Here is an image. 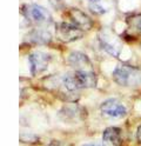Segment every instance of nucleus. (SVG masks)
<instances>
[{"mask_svg": "<svg viewBox=\"0 0 141 146\" xmlns=\"http://www.w3.org/2000/svg\"><path fill=\"white\" fill-rule=\"evenodd\" d=\"M127 21L135 31L141 33V14H135V15L129 17Z\"/></svg>", "mask_w": 141, "mask_h": 146, "instance_id": "13", "label": "nucleus"}, {"mask_svg": "<svg viewBox=\"0 0 141 146\" xmlns=\"http://www.w3.org/2000/svg\"><path fill=\"white\" fill-rule=\"evenodd\" d=\"M21 13L26 19L38 26H48L53 23L52 14L45 7L36 4H26L21 8Z\"/></svg>", "mask_w": 141, "mask_h": 146, "instance_id": "3", "label": "nucleus"}, {"mask_svg": "<svg viewBox=\"0 0 141 146\" xmlns=\"http://www.w3.org/2000/svg\"><path fill=\"white\" fill-rule=\"evenodd\" d=\"M85 146H98V145H85Z\"/></svg>", "mask_w": 141, "mask_h": 146, "instance_id": "16", "label": "nucleus"}, {"mask_svg": "<svg viewBox=\"0 0 141 146\" xmlns=\"http://www.w3.org/2000/svg\"><path fill=\"white\" fill-rule=\"evenodd\" d=\"M112 76L118 85L124 87H136L141 84L140 70L126 64L118 65L113 71Z\"/></svg>", "mask_w": 141, "mask_h": 146, "instance_id": "2", "label": "nucleus"}, {"mask_svg": "<svg viewBox=\"0 0 141 146\" xmlns=\"http://www.w3.org/2000/svg\"><path fill=\"white\" fill-rule=\"evenodd\" d=\"M28 39L34 44L45 45L52 40V35L45 29H34L33 31L28 33Z\"/></svg>", "mask_w": 141, "mask_h": 146, "instance_id": "11", "label": "nucleus"}, {"mask_svg": "<svg viewBox=\"0 0 141 146\" xmlns=\"http://www.w3.org/2000/svg\"><path fill=\"white\" fill-rule=\"evenodd\" d=\"M83 31L70 23H58L55 25V36L61 42H72L80 39Z\"/></svg>", "mask_w": 141, "mask_h": 146, "instance_id": "5", "label": "nucleus"}, {"mask_svg": "<svg viewBox=\"0 0 141 146\" xmlns=\"http://www.w3.org/2000/svg\"><path fill=\"white\" fill-rule=\"evenodd\" d=\"M102 141L105 146H121L122 135L121 130L118 127H108L103 131Z\"/></svg>", "mask_w": 141, "mask_h": 146, "instance_id": "10", "label": "nucleus"}, {"mask_svg": "<svg viewBox=\"0 0 141 146\" xmlns=\"http://www.w3.org/2000/svg\"><path fill=\"white\" fill-rule=\"evenodd\" d=\"M50 3L55 8V10H60V8H64L65 7L64 0H50Z\"/></svg>", "mask_w": 141, "mask_h": 146, "instance_id": "14", "label": "nucleus"}, {"mask_svg": "<svg viewBox=\"0 0 141 146\" xmlns=\"http://www.w3.org/2000/svg\"><path fill=\"white\" fill-rule=\"evenodd\" d=\"M100 47L113 57H119L122 51V42L119 36L109 29H103L98 33Z\"/></svg>", "mask_w": 141, "mask_h": 146, "instance_id": "4", "label": "nucleus"}, {"mask_svg": "<svg viewBox=\"0 0 141 146\" xmlns=\"http://www.w3.org/2000/svg\"><path fill=\"white\" fill-rule=\"evenodd\" d=\"M68 15H70V19L72 20V24L74 26L79 27L81 31H88L92 29L93 26L92 19L82 11L78 10V8H71L68 11Z\"/></svg>", "mask_w": 141, "mask_h": 146, "instance_id": "8", "label": "nucleus"}, {"mask_svg": "<svg viewBox=\"0 0 141 146\" xmlns=\"http://www.w3.org/2000/svg\"><path fill=\"white\" fill-rule=\"evenodd\" d=\"M68 65L72 66L74 70H88L92 71V64L89 58L83 53L80 52H72L67 58Z\"/></svg>", "mask_w": 141, "mask_h": 146, "instance_id": "9", "label": "nucleus"}, {"mask_svg": "<svg viewBox=\"0 0 141 146\" xmlns=\"http://www.w3.org/2000/svg\"><path fill=\"white\" fill-rule=\"evenodd\" d=\"M136 138H138V140H139V143L141 144V126L138 129V132H136Z\"/></svg>", "mask_w": 141, "mask_h": 146, "instance_id": "15", "label": "nucleus"}, {"mask_svg": "<svg viewBox=\"0 0 141 146\" xmlns=\"http://www.w3.org/2000/svg\"><path fill=\"white\" fill-rule=\"evenodd\" d=\"M100 112L102 115L113 119H121L127 114V108L120 100L115 98H111L105 100L100 105Z\"/></svg>", "mask_w": 141, "mask_h": 146, "instance_id": "6", "label": "nucleus"}, {"mask_svg": "<svg viewBox=\"0 0 141 146\" xmlns=\"http://www.w3.org/2000/svg\"><path fill=\"white\" fill-rule=\"evenodd\" d=\"M88 8L94 14L101 15L108 11V4L103 0H88Z\"/></svg>", "mask_w": 141, "mask_h": 146, "instance_id": "12", "label": "nucleus"}, {"mask_svg": "<svg viewBox=\"0 0 141 146\" xmlns=\"http://www.w3.org/2000/svg\"><path fill=\"white\" fill-rule=\"evenodd\" d=\"M61 83L68 92H75L82 88H93L97 86V76L93 71L73 70L62 77Z\"/></svg>", "mask_w": 141, "mask_h": 146, "instance_id": "1", "label": "nucleus"}, {"mask_svg": "<svg viewBox=\"0 0 141 146\" xmlns=\"http://www.w3.org/2000/svg\"><path fill=\"white\" fill-rule=\"evenodd\" d=\"M51 56L46 52L35 51L28 56V64H30V72L32 76H38L42 73L48 64L51 62Z\"/></svg>", "mask_w": 141, "mask_h": 146, "instance_id": "7", "label": "nucleus"}]
</instances>
